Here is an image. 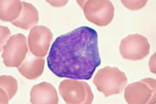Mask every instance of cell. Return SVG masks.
<instances>
[{
    "label": "cell",
    "instance_id": "6da1fadb",
    "mask_svg": "<svg viewBox=\"0 0 156 104\" xmlns=\"http://www.w3.org/2000/svg\"><path fill=\"white\" fill-rule=\"evenodd\" d=\"M47 63L59 78L90 79L101 64L98 32L82 26L59 36L51 45Z\"/></svg>",
    "mask_w": 156,
    "mask_h": 104
},
{
    "label": "cell",
    "instance_id": "7a4b0ae2",
    "mask_svg": "<svg viewBox=\"0 0 156 104\" xmlns=\"http://www.w3.org/2000/svg\"><path fill=\"white\" fill-rule=\"evenodd\" d=\"M93 82L98 90L107 97L120 93L127 79L124 73L117 68L107 67L98 71Z\"/></svg>",
    "mask_w": 156,
    "mask_h": 104
},
{
    "label": "cell",
    "instance_id": "3957f363",
    "mask_svg": "<svg viewBox=\"0 0 156 104\" xmlns=\"http://www.w3.org/2000/svg\"><path fill=\"white\" fill-rule=\"evenodd\" d=\"M60 95L67 103H91L93 96L87 83L69 80L61 82L59 88Z\"/></svg>",
    "mask_w": 156,
    "mask_h": 104
},
{
    "label": "cell",
    "instance_id": "277c9868",
    "mask_svg": "<svg viewBox=\"0 0 156 104\" xmlns=\"http://www.w3.org/2000/svg\"><path fill=\"white\" fill-rule=\"evenodd\" d=\"M3 48L2 57L7 67H19L28 53L26 38L20 34L12 36Z\"/></svg>",
    "mask_w": 156,
    "mask_h": 104
},
{
    "label": "cell",
    "instance_id": "5b68a950",
    "mask_svg": "<svg viewBox=\"0 0 156 104\" xmlns=\"http://www.w3.org/2000/svg\"><path fill=\"white\" fill-rule=\"evenodd\" d=\"M84 5L81 6L87 20L98 26H104L108 25L112 20L114 9L110 1H107L105 6V1H101L98 6V1H85Z\"/></svg>",
    "mask_w": 156,
    "mask_h": 104
},
{
    "label": "cell",
    "instance_id": "8992f818",
    "mask_svg": "<svg viewBox=\"0 0 156 104\" xmlns=\"http://www.w3.org/2000/svg\"><path fill=\"white\" fill-rule=\"evenodd\" d=\"M52 39L50 29L44 26L34 27L29 35V46L31 53L37 57H44L48 53Z\"/></svg>",
    "mask_w": 156,
    "mask_h": 104
},
{
    "label": "cell",
    "instance_id": "52a82bcc",
    "mask_svg": "<svg viewBox=\"0 0 156 104\" xmlns=\"http://www.w3.org/2000/svg\"><path fill=\"white\" fill-rule=\"evenodd\" d=\"M54 91H55V88L50 83L43 82L36 85L31 91V102L33 104L58 103L56 91L48 94Z\"/></svg>",
    "mask_w": 156,
    "mask_h": 104
},
{
    "label": "cell",
    "instance_id": "ba28073f",
    "mask_svg": "<svg viewBox=\"0 0 156 104\" xmlns=\"http://www.w3.org/2000/svg\"><path fill=\"white\" fill-rule=\"evenodd\" d=\"M44 59L37 58L28 53L23 63L18 67V70L25 78L34 79L42 74Z\"/></svg>",
    "mask_w": 156,
    "mask_h": 104
},
{
    "label": "cell",
    "instance_id": "9c48e42d",
    "mask_svg": "<svg viewBox=\"0 0 156 104\" xmlns=\"http://www.w3.org/2000/svg\"><path fill=\"white\" fill-rule=\"evenodd\" d=\"M23 9L20 17L12 23L15 26L23 29H28L39 20L38 13L36 8L30 4L23 2Z\"/></svg>",
    "mask_w": 156,
    "mask_h": 104
},
{
    "label": "cell",
    "instance_id": "30bf717a",
    "mask_svg": "<svg viewBox=\"0 0 156 104\" xmlns=\"http://www.w3.org/2000/svg\"><path fill=\"white\" fill-rule=\"evenodd\" d=\"M1 18L4 21H13L17 18L21 12V2L19 1H1Z\"/></svg>",
    "mask_w": 156,
    "mask_h": 104
},
{
    "label": "cell",
    "instance_id": "8fae6325",
    "mask_svg": "<svg viewBox=\"0 0 156 104\" xmlns=\"http://www.w3.org/2000/svg\"><path fill=\"white\" fill-rule=\"evenodd\" d=\"M1 87L3 88V93L6 92L3 103H8L9 99L14 95L17 90V82L14 78L10 76H1Z\"/></svg>",
    "mask_w": 156,
    "mask_h": 104
}]
</instances>
